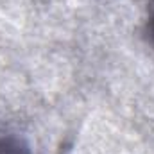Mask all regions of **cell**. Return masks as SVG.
<instances>
[{
  "label": "cell",
  "mask_w": 154,
  "mask_h": 154,
  "mask_svg": "<svg viewBox=\"0 0 154 154\" xmlns=\"http://www.w3.org/2000/svg\"><path fill=\"white\" fill-rule=\"evenodd\" d=\"M0 154H31V151L22 138L0 131Z\"/></svg>",
  "instance_id": "1"
},
{
  "label": "cell",
  "mask_w": 154,
  "mask_h": 154,
  "mask_svg": "<svg viewBox=\"0 0 154 154\" xmlns=\"http://www.w3.org/2000/svg\"><path fill=\"white\" fill-rule=\"evenodd\" d=\"M147 29H149L151 39L154 41V0H151V2H149V16H147Z\"/></svg>",
  "instance_id": "2"
}]
</instances>
